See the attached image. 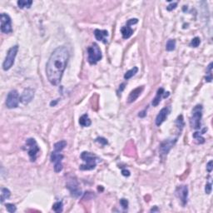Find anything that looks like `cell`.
Listing matches in <instances>:
<instances>
[{"label": "cell", "mask_w": 213, "mask_h": 213, "mask_svg": "<svg viewBox=\"0 0 213 213\" xmlns=\"http://www.w3.org/2000/svg\"><path fill=\"white\" fill-rule=\"evenodd\" d=\"M69 59V51L65 46L58 47L51 54L46 66V74L50 83L58 85Z\"/></svg>", "instance_id": "obj_1"}, {"label": "cell", "mask_w": 213, "mask_h": 213, "mask_svg": "<svg viewBox=\"0 0 213 213\" xmlns=\"http://www.w3.org/2000/svg\"><path fill=\"white\" fill-rule=\"evenodd\" d=\"M81 158L85 163L80 166V170L89 171L93 170L97 166V157L90 152H83L81 154Z\"/></svg>", "instance_id": "obj_2"}, {"label": "cell", "mask_w": 213, "mask_h": 213, "mask_svg": "<svg viewBox=\"0 0 213 213\" xmlns=\"http://www.w3.org/2000/svg\"><path fill=\"white\" fill-rule=\"evenodd\" d=\"M103 57L101 49L97 43L88 47V60L90 64H97Z\"/></svg>", "instance_id": "obj_3"}, {"label": "cell", "mask_w": 213, "mask_h": 213, "mask_svg": "<svg viewBox=\"0 0 213 213\" xmlns=\"http://www.w3.org/2000/svg\"><path fill=\"white\" fill-rule=\"evenodd\" d=\"M202 117V106L197 105L192 110V114L190 118V125L192 128L197 130L201 128V120Z\"/></svg>", "instance_id": "obj_4"}, {"label": "cell", "mask_w": 213, "mask_h": 213, "mask_svg": "<svg viewBox=\"0 0 213 213\" xmlns=\"http://www.w3.org/2000/svg\"><path fill=\"white\" fill-rule=\"evenodd\" d=\"M18 51H19V45L13 46L11 48L8 50L7 56L5 57L4 63H3V69L4 71H7L11 69L12 66L14 63V60L17 56Z\"/></svg>", "instance_id": "obj_5"}, {"label": "cell", "mask_w": 213, "mask_h": 213, "mask_svg": "<svg viewBox=\"0 0 213 213\" xmlns=\"http://www.w3.org/2000/svg\"><path fill=\"white\" fill-rule=\"evenodd\" d=\"M25 148L28 151V154L30 157L31 162H34L37 158V154L39 152V147H38V143L35 141V139L34 138L27 139Z\"/></svg>", "instance_id": "obj_6"}, {"label": "cell", "mask_w": 213, "mask_h": 213, "mask_svg": "<svg viewBox=\"0 0 213 213\" xmlns=\"http://www.w3.org/2000/svg\"><path fill=\"white\" fill-rule=\"evenodd\" d=\"M20 102L19 92L17 90H11L8 92L7 98H6V106L9 109L16 108L19 106V103Z\"/></svg>", "instance_id": "obj_7"}, {"label": "cell", "mask_w": 213, "mask_h": 213, "mask_svg": "<svg viewBox=\"0 0 213 213\" xmlns=\"http://www.w3.org/2000/svg\"><path fill=\"white\" fill-rule=\"evenodd\" d=\"M13 31L10 17L6 13H1V32L4 34H10Z\"/></svg>", "instance_id": "obj_8"}, {"label": "cell", "mask_w": 213, "mask_h": 213, "mask_svg": "<svg viewBox=\"0 0 213 213\" xmlns=\"http://www.w3.org/2000/svg\"><path fill=\"white\" fill-rule=\"evenodd\" d=\"M67 188L69 189V191L71 192V194L75 197H80L82 195V190L80 189L78 183L77 182L76 179H69L67 182Z\"/></svg>", "instance_id": "obj_9"}, {"label": "cell", "mask_w": 213, "mask_h": 213, "mask_svg": "<svg viewBox=\"0 0 213 213\" xmlns=\"http://www.w3.org/2000/svg\"><path fill=\"white\" fill-rule=\"evenodd\" d=\"M138 22V19H129L127 23V25L124 27H122L121 28V33H122V38L124 39H127L129 38L133 34V29L131 28L132 25L137 23Z\"/></svg>", "instance_id": "obj_10"}, {"label": "cell", "mask_w": 213, "mask_h": 213, "mask_svg": "<svg viewBox=\"0 0 213 213\" xmlns=\"http://www.w3.org/2000/svg\"><path fill=\"white\" fill-rule=\"evenodd\" d=\"M177 142V138L174 139H168L162 142L160 145V153L161 155H168V153L170 152V150L172 148V147Z\"/></svg>", "instance_id": "obj_11"}, {"label": "cell", "mask_w": 213, "mask_h": 213, "mask_svg": "<svg viewBox=\"0 0 213 213\" xmlns=\"http://www.w3.org/2000/svg\"><path fill=\"white\" fill-rule=\"evenodd\" d=\"M176 195L180 199L183 206L187 203L188 200V188L186 186H180L176 190Z\"/></svg>", "instance_id": "obj_12"}, {"label": "cell", "mask_w": 213, "mask_h": 213, "mask_svg": "<svg viewBox=\"0 0 213 213\" xmlns=\"http://www.w3.org/2000/svg\"><path fill=\"white\" fill-rule=\"evenodd\" d=\"M34 98V91L31 88H27L23 91V94L20 97V102L23 104L29 103Z\"/></svg>", "instance_id": "obj_13"}, {"label": "cell", "mask_w": 213, "mask_h": 213, "mask_svg": "<svg viewBox=\"0 0 213 213\" xmlns=\"http://www.w3.org/2000/svg\"><path fill=\"white\" fill-rule=\"evenodd\" d=\"M168 113H169V108L168 107H164L160 111L159 113L157 114L156 118V125L158 126V127L162 125L168 116Z\"/></svg>", "instance_id": "obj_14"}, {"label": "cell", "mask_w": 213, "mask_h": 213, "mask_svg": "<svg viewBox=\"0 0 213 213\" xmlns=\"http://www.w3.org/2000/svg\"><path fill=\"white\" fill-rule=\"evenodd\" d=\"M142 90H143V87H138V88H135L134 90H133V91L130 92L129 96H128L127 102L129 103L135 102V101L138 98V97L140 96Z\"/></svg>", "instance_id": "obj_15"}, {"label": "cell", "mask_w": 213, "mask_h": 213, "mask_svg": "<svg viewBox=\"0 0 213 213\" xmlns=\"http://www.w3.org/2000/svg\"><path fill=\"white\" fill-rule=\"evenodd\" d=\"M94 36L97 40L103 42V43H106L107 40L106 38L108 36V33L106 30H100V29H95L94 31Z\"/></svg>", "instance_id": "obj_16"}, {"label": "cell", "mask_w": 213, "mask_h": 213, "mask_svg": "<svg viewBox=\"0 0 213 213\" xmlns=\"http://www.w3.org/2000/svg\"><path fill=\"white\" fill-rule=\"evenodd\" d=\"M164 92H164V89L162 88H159V89L157 90L156 97L152 100V105H153V106H156L159 104V103L161 102V98H162V95L164 94Z\"/></svg>", "instance_id": "obj_17"}, {"label": "cell", "mask_w": 213, "mask_h": 213, "mask_svg": "<svg viewBox=\"0 0 213 213\" xmlns=\"http://www.w3.org/2000/svg\"><path fill=\"white\" fill-rule=\"evenodd\" d=\"M79 124L82 127H89V126L91 125L92 122L88 114L83 115L79 118Z\"/></svg>", "instance_id": "obj_18"}, {"label": "cell", "mask_w": 213, "mask_h": 213, "mask_svg": "<svg viewBox=\"0 0 213 213\" xmlns=\"http://www.w3.org/2000/svg\"><path fill=\"white\" fill-rule=\"evenodd\" d=\"M63 157H64V156H63V154L54 151V152L51 154L50 159H51V162H52L57 163V162H62V160L63 159Z\"/></svg>", "instance_id": "obj_19"}, {"label": "cell", "mask_w": 213, "mask_h": 213, "mask_svg": "<svg viewBox=\"0 0 213 213\" xmlns=\"http://www.w3.org/2000/svg\"><path fill=\"white\" fill-rule=\"evenodd\" d=\"M10 196H11V192L8 188H5V187L1 188V198H0L1 203H3L5 200L8 199L10 197Z\"/></svg>", "instance_id": "obj_20"}, {"label": "cell", "mask_w": 213, "mask_h": 213, "mask_svg": "<svg viewBox=\"0 0 213 213\" xmlns=\"http://www.w3.org/2000/svg\"><path fill=\"white\" fill-rule=\"evenodd\" d=\"M66 146H67V142L66 141L57 142H56V143L54 144V151H55V152H60L66 147Z\"/></svg>", "instance_id": "obj_21"}, {"label": "cell", "mask_w": 213, "mask_h": 213, "mask_svg": "<svg viewBox=\"0 0 213 213\" xmlns=\"http://www.w3.org/2000/svg\"><path fill=\"white\" fill-rule=\"evenodd\" d=\"M33 4V1L31 0H19L18 1V6L19 8H29L31 7V5Z\"/></svg>", "instance_id": "obj_22"}, {"label": "cell", "mask_w": 213, "mask_h": 213, "mask_svg": "<svg viewBox=\"0 0 213 213\" xmlns=\"http://www.w3.org/2000/svg\"><path fill=\"white\" fill-rule=\"evenodd\" d=\"M137 72H138V68H137V67H133V69H130V70H128L127 72H126L125 75H124V78H125L126 80L130 79V78L133 77Z\"/></svg>", "instance_id": "obj_23"}, {"label": "cell", "mask_w": 213, "mask_h": 213, "mask_svg": "<svg viewBox=\"0 0 213 213\" xmlns=\"http://www.w3.org/2000/svg\"><path fill=\"white\" fill-rule=\"evenodd\" d=\"M53 210L55 212L59 213L63 212V204L62 202H55L53 206Z\"/></svg>", "instance_id": "obj_24"}, {"label": "cell", "mask_w": 213, "mask_h": 213, "mask_svg": "<svg viewBox=\"0 0 213 213\" xmlns=\"http://www.w3.org/2000/svg\"><path fill=\"white\" fill-rule=\"evenodd\" d=\"M212 63H211L206 70V82H212Z\"/></svg>", "instance_id": "obj_25"}, {"label": "cell", "mask_w": 213, "mask_h": 213, "mask_svg": "<svg viewBox=\"0 0 213 213\" xmlns=\"http://www.w3.org/2000/svg\"><path fill=\"white\" fill-rule=\"evenodd\" d=\"M176 41L174 39H169L166 44V49L168 51H173L175 49Z\"/></svg>", "instance_id": "obj_26"}, {"label": "cell", "mask_w": 213, "mask_h": 213, "mask_svg": "<svg viewBox=\"0 0 213 213\" xmlns=\"http://www.w3.org/2000/svg\"><path fill=\"white\" fill-rule=\"evenodd\" d=\"M200 43H201V39L198 37H196V38H194L191 41L190 46L192 47V48H197L198 46L200 45Z\"/></svg>", "instance_id": "obj_27"}, {"label": "cell", "mask_w": 213, "mask_h": 213, "mask_svg": "<svg viewBox=\"0 0 213 213\" xmlns=\"http://www.w3.org/2000/svg\"><path fill=\"white\" fill-rule=\"evenodd\" d=\"M6 209H7V211H8V212L10 213H13L15 212L16 210H17V208H16V206L14 204H11V203H7L6 204Z\"/></svg>", "instance_id": "obj_28"}, {"label": "cell", "mask_w": 213, "mask_h": 213, "mask_svg": "<svg viewBox=\"0 0 213 213\" xmlns=\"http://www.w3.org/2000/svg\"><path fill=\"white\" fill-rule=\"evenodd\" d=\"M193 137H194L195 139L197 140L198 143H201V144H202V143H204V142H205V139L200 135V133H195L194 134H193Z\"/></svg>", "instance_id": "obj_29"}, {"label": "cell", "mask_w": 213, "mask_h": 213, "mask_svg": "<svg viewBox=\"0 0 213 213\" xmlns=\"http://www.w3.org/2000/svg\"><path fill=\"white\" fill-rule=\"evenodd\" d=\"M177 127L178 128H181V130L182 129L183 126H184V122H183V118L182 116L181 115V116H179L178 118H177Z\"/></svg>", "instance_id": "obj_30"}, {"label": "cell", "mask_w": 213, "mask_h": 213, "mask_svg": "<svg viewBox=\"0 0 213 213\" xmlns=\"http://www.w3.org/2000/svg\"><path fill=\"white\" fill-rule=\"evenodd\" d=\"M63 170V164L62 162L54 163V171L55 172H60Z\"/></svg>", "instance_id": "obj_31"}, {"label": "cell", "mask_w": 213, "mask_h": 213, "mask_svg": "<svg viewBox=\"0 0 213 213\" xmlns=\"http://www.w3.org/2000/svg\"><path fill=\"white\" fill-rule=\"evenodd\" d=\"M212 190V182L206 183L205 186L206 193V194H211Z\"/></svg>", "instance_id": "obj_32"}, {"label": "cell", "mask_w": 213, "mask_h": 213, "mask_svg": "<svg viewBox=\"0 0 213 213\" xmlns=\"http://www.w3.org/2000/svg\"><path fill=\"white\" fill-rule=\"evenodd\" d=\"M120 204H121V206H122V207L123 209H127V206H128V202H127V200L123 199V198L120 200Z\"/></svg>", "instance_id": "obj_33"}, {"label": "cell", "mask_w": 213, "mask_h": 213, "mask_svg": "<svg viewBox=\"0 0 213 213\" xmlns=\"http://www.w3.org/2000/svg\"><path fill=\"white\" fill-rule=\"evenodd\" d=\"M97 142H99V143H101L102 145H106L107 144V141H106V139H105L104 137H98L97 139L95 140Z\"/></svg>", "instance_id": "obj_34"}, {"label": "cell", "mask_w": 213, "mask_h": 213, "mask_svg": "<svg viewBox=\"0 0 213 213\" xmlns=\"http://www.w3.org/2000/svg\"><path fill=\"white\" fill-rule=\"evenodd\" d=\"M213 162L212 161H210L208 163L206 164V170L208 172H212L213 169Z\"/></svg>", "instance_id": "obj_35"}, {"label": "cell", "mask_w": 213, "mask_h": 213, "mask_svg": "<svg viewBox=\"0 0 213 213\" xmlns=\"http://www.w3.org/2000/svg\"><path fill=\"white\" fill-rule=\"evenodd\" d=\"M177 3H172L170 5H168V7H167V9H168V11H171V10L175 9L177 8Z\"/></svg>", "instance_id": "obj_36"}, {"label": "cell", "mask_w": 213, "mask_h": 213, "mask_svg": "<svg viewBox=\"0 0 213 213\" xmlns=\"http://www.w3.org/2000/svg\"><path fill=\"white\" fill-rule=\"evenodd\" d=\"M122 174L124 176V177H129L130 171H128V170H126V169H124V170H122Z\"/></svg>", "instance_id": "obj_37"}, {"label": "cell", "mask_w": 213, "mask_h": 213, "mask_svg": "<svg viewBox=\"0 0 213 213\" xmlns=\"http://www.w3.org/2000/svg\"><path fill=\"white\" fill-rule=\"evenodd\" d=\"M125 88V83H122L121 85H120V88H119V89H118V92H122V90Z\"/></svg>", "instance_id": "obj_38"}, {"label": "cell", "mask_w": 213, "mask_h": 213, "mask_svg": "<svg viewBox=\"0 0 213 213\" xmlns=\"http://www.w3.org/2000/svg\"><path fill=\"white\" fill-rule=\"evenodd\" d=\"M145 115H146V110L142 111V112H139L138 116H139L140 118H143V117H145Z\"/></svg>", "instance_id": "obj_39"}, {"label": "cell", "mask_w": 213, "mask_h": 213, "mask_svg": "<svg viewBox=\"0 0 213 213\" xmlns=\"http://www.w3.org/2000/svg\"><path fill=\"white\" fill-rule=\"evenodd\" d=\"M158 211H159V210L157 209V207H156V206H155V208H152V209H151V212H158Z\"/></svg>", "instance_id": "obj_40"}]
</instances>
